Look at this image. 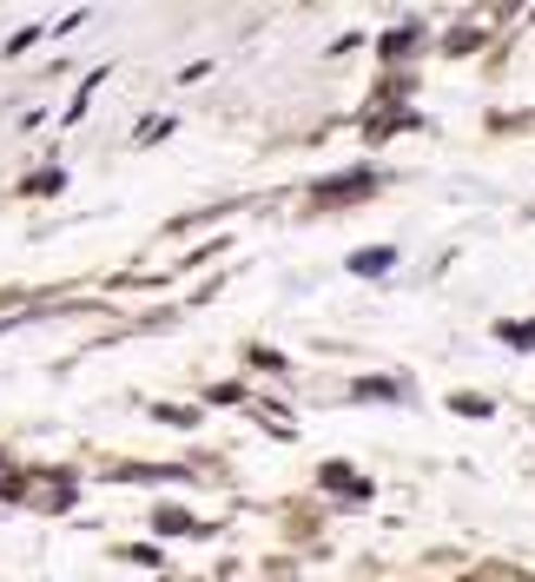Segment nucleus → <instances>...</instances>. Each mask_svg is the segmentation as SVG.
Here are the masks:
<instances>
[{
  "mask_svg": "<svg viewBox=\"0 0 535 582\" xmlns=\"http://www.w3.org/2000/svg\"><path fill=\"white\" fill-rule=\"evenodd\" d=\"M371 186H377V179H364V173H350L344 186H324V193H318V206H337V199H357V193H371Z\"/></svg>",
  "mask_w": 535,
  "mask_h": 582,
  "instance_id": "f257e3e1",
  "label": "nucleus"
},
{
  "mask_svg": "<svg viewBox=\"0 0 535 582\" xmlns=\"http://www.w3.org/2000/svg\"><path fill=\"white\" fill-rule=\"evenodd\" d=\"M384 265H390V252H357L350 259V272H384Z\"/></svg>",
  "mask_w": 535,
  "mask_h": 582,
  "instance_id": "f03ea898",
  "label": "nucleus"
},
{
  "mask_svg": "<svg viewBox=\"0 0 535 582\" xmlns=\"http://www.w3.org/2000/svg\"><path fill=\"white\" fill-rule=\"evenodd\" d=\"M502 338L509 345H535V324H502Z\"/></svg>",
  "mask_w": 535,
  "mask_h": 582,
  "instance_id": "7ed1b4c3",
  "label": "nucleus"
}]
</instances>
